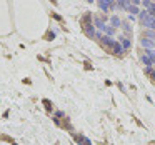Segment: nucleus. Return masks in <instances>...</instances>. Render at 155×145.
<instances>
[{
  "instance_id": "obj_10",
  "label": "nucleus",
  "mask_w": 155,
  "mask_h": 145,
  "mask_svg": "<svg viewBox=\"0 0 155 145\" xmlns=\"http://www.w3.org/2000/svg\"><path fill=\"white\" fill-rule=\"evenodd\" d=\"M142 38H150V40H155V30H147V28H145L143 34H142Z\"/></svg>"
},
{
  "instance_id": "obj_21",
  "label": "nucleus",
  "mask_w": 155,
  "mask_h": 145,
  "mask_svg": "<svg viewBox=\"0 0 155 145\" xmlns=\"http://www.w3.org/2000/svg\"><path fill=\"white\" fill-rule=\"evenodd\" d=\"M108 2H110V4H115V2H117V0H108Z\"/></svg>"
},
{
  "instance_id": "obj_18",
  "label": "nucleus",
  "mask_w": 155,
  "mask_h": 145,
  "mask_svg": "<svg viewBox=\"0 0 155 145\" xmlns=\"http://www.w3.org/2000/svg\"><path fill=\"white\" fill-rule=\"evenodd\" d=\"M44 104H45V108H47V110L50 112V110H52V104H50V100H47V98H45Z\"/></svg>"
},
{
  "instance_id": "obj_3",
  "label": "nucleus",
  "mask_w": 155,
  "mask_h": 145,
  "mask_svg": "<svg viewBox=\"0 0 155 145\" xmlns=\"http://www.w3.org/2000/svg\"><path fill=\"white\" fill-rule=\"evenodd\" d=\"M82 30H84V34L87 35V37L95 38V34H97V30H95V25H94V24H88V25H85V27H82Z\"/></svg>"
},
{
  "instance_id": "obj_2",
  "label": "nucleus",
  "mask_w": 155,
  "mask_h": 145,
  "mask_svg": "<svg viewBox=\"0 0 155 145\" xmlns=\"http://www.w3.org/2000/svg\"><path fill=\"white\" fill-rule=\"evenodd\" d=\"M98 42H100V45L104 48H107L108 52L112 54V48H114V45H115V42L117 40H114L112 37H108V35H102L100 38H98Z\"/></svg>"
},
{
  "instance_id": "obj_20",
  "label": "nucleus",
  "mask_w": 155,
  "mask_h": 145,
  "mask_svg": "<svg viewBox=\"0 0 155 145\" xmlns=\"http://www.w3.org/2000/svg\"><path fill=\"white\" fill-rule=\"evenodd\" d=\"M50 2H52V4H54V5H57V0H50Z\"/></svg>"
},
{
  "instance_id": "obj_16",
  "label": "nucleus",
  "mask_w": 155,
  "mask_h": 145,
  "mask_svg": "<svg viewBox=\"0 0 155 145\" xmlns=\"http://www.w3.org/2000/svg\"><path fill=\"white\" fill-rule=\"evenodd\" d=\"M152 4H153L152 0H142V5H143V8H148Z\"/></svg>"
},
{
  "instance_id": "obj_5",
  "label": "nucleus",
  "mask_w": 155,
  "mask_h": 145,
  "mask_svg": "<svg viewBox=\"0 0 155 145\" xmlns=\"http://www.w3.org/2000/svg\"><path fill=\"white\" fill-rule=\"evenodd\" d=\"M115 28L112 27V25H104V27H102V34L104 35H108V37H112V35H115Z\"/></svg>"
},
{
  "instance_id": "obj_14",
  "label": "nucleus",
  "mask_w": 155,
  "mask_h": 145,
  "mask_svg": "<svg viewBox=\"0 0 155 145\" xmlns=\"http://www.w3.org/2000/svg\"><path fill=\"white\" fill-rule=\"evenodd\" d=\"M127 10L130 12V15H134V17H135V15H138V12H140V10H138V7H137V5H132V4L127 7Z\"/></svg>"
},
{
  "instance_id": "obj_1",
  "label": "nucleus",
  "mask_w": 155,
  "mask_h": 145,
  "mask_svg": "<svg viewBox=\"0 0 155 145\" xmlns=\"http://www.w3.org/2000/svg\"><path fill=\"white\" fill-rule=\"evenodd\" d=\"M138 20H140V24L143 25L147 30H155V18L148 15L147 8H143V10L138 12Z\"/></svg>"
},
{
  "instance_id": "obj_6",
  "label": "nucleus",
  "mask_w": 155,
  "mask_h": 145,
  "mask_svg": "<svg viewBox=\"0 0 155 145\" xmlns=\"http://www.w3.org/2000/svg\"><path fill=\"white\" fill-rule=\"evenodd\" d=\"M140 44H142V47L148 48V50L155 47V40H150V38H142V40H140Z\"/></svg>"
},
{
  "instance_id": "obj_19",
  "label": "nucleus",
  "mask_w": 155,
  "mask_h": 145,
  "mask_svg": "<svg viewBox=\"0 0 155 145\" xmlns=\"http://www.w3.org/2000/svg\"><path fill=\"white\" fill-rule=\"evenodd\" d=\"M52 17H54V18H55V20H58V22H62V17H60V15H58V14H55V12H52Z\"/></svg>"
},
{
  "instance_id": "obj_15",
  "label": "nucleus",
  "mask_w": 155,
  "mask_h": 145,
  "mask_svg": "<svg viewBox=\"0 0 155 145\" xmlns=\"http://www.w3.org/2000/svg\"><path fill=\"white\" fill-rule=\"evenodd\" d=\"M147 10H148V15H150V17H153V18H155V2H153V4H152L150 7L147 8Z\"/></svg>"
},
{
  "instance_id": "obj_13",
  "label": "nucleus",
  "mask_w": 155,
  "mask_h": 145,
  "mask_svg": "<svg viewBox=\"0 0 155 145\" xmlns=\"http://www.w3.org/2000/svg\"><path fill=\"white\" fill-rule=\"evenodd\" d=\"M124 52V48H122V45H120V42H115V45H114V48H112V54H122Z\"/></svg>"
},
{
  "instance_id": "obj_11",
  "label": "nucleus",
  "mask_w": 155,
  "mask_h": 145,
  "mask_svg": "<svg viewBox=\"0 0 155 145\" xmlns=\"http://www.w3.org/2000/svg\"><path fill=\"white\" fill-rule=\"evenodd\" d=\"M80 24H82V27H85V25H88V24H92V14H85L84 17H82V20H80Z\"/></svg>"
},
{
  "instance_id": "obj_4",
  "label": "nucleus",
  "mask_w": 155,
  "mask_h": 145,
  "mask_svg": "<svg viewBox=\"0 0 155 145\" xmlns=\"http://www.w3.org/2000/svg\"><path fill=\"white\" fill-rule=\"evenodd\" d=\"M118 42H120V45H122L124 50H128V48L132 47V42H130L128 37H118Z\"/></svg>"
},
{
  "instance_id": "obj_8",
  "label": "nucleus",
  "mask_w": 155,
  "mask_h": 145,
  "mask_svg": "<svg viewBox=\"0 0 155 145\" xmlns=\"http://www.w3.org/2000/svg\"><path fill=\"white\" fill-rule=\"evenodd\" d=\"M110 24H112V27H114L115 30H117L118 27H122V22H120V18H118L117 15H112L110 17Z\"/></svg>"
},
{
  "instance_id": "obj_12",
  "label": "nucleus",
  "mask_w": 155,
  "mask_h": 145,
  "mask_svg": "<svg viewBox=\"0 0 155 145\" xmlns=\"http://www.w3.org/2000/svg\"><path fill=\"white\" fill-rule=\"evenodd\" d=\"M128 5H130V0H117V7H118V8H124V10H127Z\"/></svg>"
},
{
  "instance_id": "obj_9",
  "label": "nucleus",
  "mask_w": 155,
  "mask_h": 145,
  "mask_svg": "<svg viewBox=\"0 0 155 145\" xmlns=\"http://www.w3.org/2000/svg\"><path fill=\"white\" fill-rule=\"evenodd\" d=\"M122 30L125 32V37H130L132 35V27H130V24H127V22H122Z\"/></svg>"
},
{
  "instance_id": "obj_22",
  "label": "nucleus",
  "mask_w": 155,
  "mask_h": 145,
  "mask_svg": "<svg viewBox=\"0 0 155 145\" xmlns=\"http://www.w3.org/2000/svg\"><path fill=\"white\" fill-rule=\"evenodd\" d=\"M87 2H90V4H92V2H94V0H87Z\"/></svg>"
},
{
  "instance_id": "obj_17",
  "label": "nucleus",
  "mask_w": 155,
  "mask_h": 145,
  "mask_svg": "<svg viewBox=\"0 0 155 145\" xmlns=\"http://www.w3.org/2000/svg\"><path fill=\"white\" fill-rule=\"evenodd\" d=\"M45 38H47V40H54V38H55V34H54V32H47Z\"/></svg>"
},
{
  "instance_id": "obj_7",
  "label": "nucleus",
  "mask_w": 155,
  "mask_h": 145,
  "mask_svg": "<svg viewBox=\"0 0 155 145\" xmlns=\"http://www.w3.org/2000/svg\"><path fill=\"white\" fill-rule=\"evenodd\" d=\"M140 58H142V62H143L145 67H150V65H153V62H152L150 55H147V54H143V52H142V54H140Z\"/></svg>"
}]
</instances>
